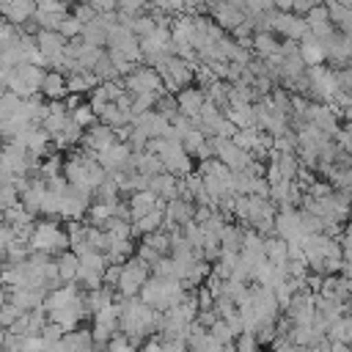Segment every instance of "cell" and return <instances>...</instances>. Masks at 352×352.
Instances as JSON below:
<instances>
[{
    "instance_id": "obj_53",
    "label": "cell",
    "mask_w": 352,
    "mask_h": 352,
    "mask_svg": "<svg viewBox=\"0 0 352 352\" xmlns=\"http://www.w3.org/2000/svg\"><path fill=\"white\" fill-rule=\"evenodd\" d=\"M135 253H138V256H140L143 261H148L151 267H154V264H157V261L162 258V253H160V250H154V248H151L148 242H140V245L135 248Z\"/></svg>"
},
{
    "instance_id": "obj_29",
    "label": "cell",
    "mask_w": 352,
    "mask_h": 352,
    "mask_svg": "<svg viewBox=\"0 0 352 352\" xmlns=\"http://www.w3.org/2000/svg\"><path fill=\"white\" fill-rule=\"evenodd\" d=\"M132 165H135V170H140L143 176H154V173H160V170H165V165H162V160H160V154L157 151H151V148H143V151H135V157H132Z\"/></svg>"
},
{
    "instance_id": "obj_43",
    "label": "cell",
    "mask_w": 352,
    "mask_h": 352,
    "mask_svg": "<svg viewBox=\"0 0 352 352\" xmlns=\"http://www.w3.org/2000/svg\"><path fill=\"white\" fill-rule=\"evenodd\" d=\"M154 110H160L168 121H176L179 116V104H176V96H168V94H160L157 102H154Z\"/></svg>"
},
{
    "instance_id": "obj_36",
    "label": "cell",
    "mask_w": 352,
    "mask_h": 352,
    "mask_svg": "<svg viewBox=\"0 0 352 352\" xmlns=\"http://www.w3.org/2000/svg\"><path fill=\"white\" fill-rule=\"evenodd\" d=\"M55 261H58V275H60V280L63 283H69V280H74L77 278V267H80V256L69 248V250H63V253H58L55 256Z\"/></svg>"
},
{
    "instance_id": "obj_56",
    "label": "cell",
    "mask_w": 352,
    "mask_h": 352,
    "mask_svg": "<svg viewBox=\"0 0 352 352\" xmlns=\"http://www.w3.org/2000/svg\"><path fill=\"white\" fill-rule=\"evenodd\" d=\"M341 239V250H344V258H352V231L344 228V234L338 236Z\"/></svg>"
},
{
    "instance_id": "obj_45",
    "label": "cell",
    "mask_w": 352,
    "mask_h": 352,
    "mask_svg": "<svg viewBox=\"0 0 352 352\" xmlns=\"http://www.w3.org/2000/svg\"><path fill=\"white\" fill-rule=\"evenodd\" d=\"M60 173H63V160L58 154H52L47 162L38 165V176L41 179H52V176H60Z\"/></svg>"
},
{
    "instance_id": "obj_39",
    "label": "cell",
    "mask_w": 352,
    "mask_h": 352,
    "mask_svg": "<svg viewBox=\"0 0 352 352\" xmlns=\"http://www.w3.org/2000/svg\"><path fill=\"white\" fill-rule=\"evenodd\" d=\"M22 99H25V96H19V94H14V91H3V96H0V121L16 116L19 107H22Z\"/></svg>"
},
{
    "instance_id": "obj_1",
    "label": "cell",
    "mask_w": 352,
    "mask_h": 352,
    "mask_svg": "<svg viewBox=\"0 0 352 352\" xmlns=\"http://www.w3.org/2000/svg\"><path fill=\"white\" fill-rule=\"evenodd\" d=\"M63 176L69 179V184H77V187L94 192L104 182L107 170L102 168V162L96 160L94 151H74L69 160H63Z\"/></svg>"
},
{
    "instance_id": "obj_44",
    "label": "cell",
    "mask_w": 352,
    "mask_h": 352,
    "mask_svg": "<svg viewBox=\"0 0 352 352\" xmlns=\"http://www.w3.org/2000/svg\"><path fill=\"white\" fill-rule=\"evenodd\" d=\"M72 113V118L82 126V129H88L91 124H94V118H96V113H94V107H91V102H80L74 110H69Z\"/></svg>"
},
{
    "instance_id": "obj_58",
    "label": "cell",
    "mask_w": 352,
    "mask_h": 352,
    "mask_svg": "<svg viewBox=\"0 0 352 352\" xmlns=\"http://www.w3.org/2000/svg\"><path fill=\"white\" fill-rule=\"evenodd\" d=\"M0 96H3V82H0Z\"/></svg>"
},
{
    "instance_id": "obj_8",
    "label": "cell",
    "mask_w": 352,
    "mask_h": 352,
    "mask_svg": "<svg viewBox=\"0 0 352 352\" xmlns=\"http://www.w3.org/2000/svg\"><path fill=\"white\" fill-rule=\"evenodd\" d=\"M198 170H201L204 184H206V190L212 192L214 201H217L220 195H226V192H234V190H231V173H234V170H231L223 160H217V157L201 160Z\"/></svg>"
},
{
    "instance_id": "obj_12",
    "label": "cell",
    "mask_w": 352,
    "mask_h": 352,
    "mask_svg": "<svg viewBox=\"0 0 352 352\" xmlns=\"http://www.w3.org/2000/svg\"><path fill=\"white\" fill-rule=\"evenodd\" d=\"M275 234L283 236L286 242H302L308 236L305 220H302V209L297 206H283L275 214Z\"/></svg>"
},
{
    "instance_id": "obj_13",
    "label": "cell",
    "mask_w": 352,
    "mask_h": 352,
    "mask_svg": "<svg viewBox=\"0 0 352 352\" xmlns=\"http://www.w3.org/2000/svg\"><path fill=\"white\" fill-rule=\"evenodd\" d=\"M124 85L132 94H165V82L154 66H135L129 74H124Z\"/></svg>"
},
{
    "instance_id": "obj_50",
    "label": "cell",
    "mask_w": 352,
    "mask_h": 352,
    "mask_svg": "<svg viewBox=\"0 0 352 352\" xmlns=\"http://www.w3.org/2000/svg\"><path fill=\"white\" fill-rule=\"evenodd\" d=\"M154 102H157V94H135V99H132V116H140V113L151 110Z\"/></svg>"
},
{
    "instance_id": "obj_27",
    "label": "cell",
    "mask_w": 352,
    "mask_h": 352,
    "mask_svg": "<svg viewBox=\"0 0 352 352\" xmlns=\"http://www.w3.org/2000/svg\"><path fill=\"white\" fill-rule=\"evenodd\" d=\"M44 297H47V289H25V286L22 289H8V300L22 311H30V308L41 305Z\"/></svg>"
},
{
    "instance_id": "obj_4",
    "label": "cell",
    "mask_w": 352,
    "mask_h": 352,
    "mask_svg": "<svg viewBox=\"0 0 352 352\" xmlns=\"http://www.w3.org/2000/svg\"><path fill=\"white\" fill-rule=\"evenodd\" d=\"M30 248L33 250H47L52 256L69 250V231L60 228L55 220H44V223H36L33 226V234H30Z\"/></svg>"
},
{
    "instance_id": "obj_48",
    "label": "cell",
    "mask_w": 352,
    "mask_h": 352,
    "mask_svg": "<svg viewBox=\"0 0 352 352\" xmlns=\"http://www.w3.org/2000/svg\"><path fill=\"white\" fill-rule=\"evenodd\" d=\"M14 204H19V190H16V184H0V214H3L8 206H14Z\"/></svg>"
},
{
    "instance_id": "obj_20",
    "label": "cell",
    "mask_w": 352,
    "mask_h": 352,
    "mask_svg": "<svg viewBox=\"0 0 352 352\" xmlns=\"http://www.w3.org/2000/svg\"><path fill=\"white\" fill-rule=\"evenodd\" d=\"M118 140V132L110 126V124H104V121H94L91 126H88V132H82V148L85 151H102V148H107V146H113Z\"/></svg>"
},
{
    "instance_id": "obj_37",
    "label": "cell",
    "mask_w": 352,
    "mask_h": 352,
    "mask_svg": "<svg viewBox=\"0 0 352 352\" xmlns=\"http://www.w3.org/2000/svg\"><path fill=\"white\" fill-rule=\"evenodd\" d=\"M66 82H69V91L88 94V91H94L99 85V77L94 72H72V74H66Z\"/></svg>"
},
{
    "instance_id": "obj_33",
    "label": "cell",
    "mask_w": 352,
    "mask_h": 352,
    "mask_svg": "<svg viewBox=\"0 0 352 352\" xmlns=\"http://www.w3.org/2000/svg\"><path fill=\"white\" fill-rule=\"evenodd\" d=\"M132 110H124L121 104H116V102H107L104 107H102V113H99V121H104V124H110L113 129H118V126H126V124H132Z\"/></svg>"
},
{
    "instance_id": "obj_31",
    "label": "cell",
    "mask_w": 352,
    "mask_h": 352,
    "mask_svg": "<svg viewBox=\"0 0 352 352\" xmlns=\"http://www.w3.org/2000/svg\"><path fill=\"white\" fill-rule=\"evenodd\" d=\"M300 55H302V60H305L308 66H316V63L324 60V47H322V41H319L311 30L300 38Z\"/></svg>"
},
{
    "instance_id": "obj_15",
    "label": "cell",
    "mask_w": 352,
    "mask_h": 352,
    "mask_svg": "<svg viewBox=\"0 0 352 352\" xmlns=\"http://www.w3.org/2000/svg\"><path fill=\"white\" fill-rule=\"evenodd\" d=\"M107 47H110V50H116V52H121L124 58H129V60L140 63V38L135 36V30H132V28H126V25L116 22V25L110 28V33H107Z\"/></svg>"
},
{
    "instance_id": "obj_6",
    "label": "cell",
    "mask_w": 352,
    "mask_h": 352,
    "mask_svg": "<svg viewBox=\"0 0 352 352\" xmlns=\"http://www.w3.org/2000/svg\"><path fill=\"white\" fill-rule=\"evenodd\" d=\"M148 275H151V264L143 261L138 253L129 256L126 261H121V275H118V283H116L118 294H140Z\"/></svg>"
},
{
    "instance_id": "obj_9",
    "label": "cell",
    "mask_w": 352,
    "mask_h": 352,
    "mask_svg": "<svg viewBox=\"0 0 352 352\" xmlns=\"http://www.w3.org/2000/svg\"><path fill=\"white\" fill-rule=\"evenodd\" d=\"M104 270H107V256L102 250H85L80 253V267H77V283L88 292V289H96L104 283Z\"/></svg>"
},
{
    "instance_id": "obj_46",
    "label": "cell",
    "mask_w": 352,
    "mask_h": 352,
    "mask_svg": "<svg viewBox=\"0 0 352 352\" xmlns=\"http://www.w3.org/2000/svg\"><path fill=\"white\" fill-rule=\"evenodd\" d=\"M214 80H220V77L214 74V69H212V66H209L206 60H201V63L195 66V82H198L201 88H209V85H212Z\"/></svg>"
},
{
    "instance_id": "obj_16",
    "label": "cell",
    "mask_w": 352,
    "mask_h": 352,
    "mask_svg": "<svg viewBox=\"0 0 352 352\" xmlns=\"http://www.w3.org/2000/svg\"><path fill=\"white\" fill-rule=\"evenodd\" d=\"M209 140H212V146H214V157L223 160L231 170H242V168H248V162L253 160V151L236 146L234 138H217V135H212Z\"/></svg>"
},
{
    "instance_id": "obj_23",
    "label": "cell",
    "mask_w": 352,
    "mask_h": 352,
    "mask_svg": "<svg viewBox=\"0 0 352 352\" xmlns=\"http://www.w3.org/2000/svg\"><path fill=\"white\" fill-rule=\"evenodd\" d=\"M179 187H182V176H176V173H170V170H160V173H154V176L148 179V190H151L157 198H162V201L176 198V195H179Z\"/></svg>"
},
{
    "instance_id": "obj_3",
    "label": "cell",
    "mask_w": 352,
    "mask_h": 352,
    "mask_svg": "<svg viewBox=\"0 0 352 352\" xmlns=\"http://www.w3.org/2000/svg\"><path fill=\"white\" fill-rule=\"evenodd\" d=\"M154 69L160 72V77L165 82V91H173V94L195 80V63H190V60H184V58H179L173 52L168 58H162Z\"/></svg>"
},
{
    "instance_id": "obj_30",
    "label": "cell",
    "mask_w": 352,
    "mask_h": 352,
    "mask_svg": "<svg viewBox=\"0 0 352 352\" xmlns=\"http://www.w3.org/2000/svg\"><path fill=\"white\" fill-rule=\"evenodd\" d=\"M324 3H327L333 28L341 30V33H352V6H344L338 0H324Z\"/></svg>"
},
{
    "instance_id": "obj_11",
    "label": "cell",
    "mask_w": 352,
    "mask_h": 352,
    "mask_svg": "<svg viewBox=\"0 0 352 352\" xmlns=\"http://www.w3.org/2000/svg\"><path fill=\"white\" fill-rule=\"evenodd\" d=\"M170 52L173 50H170V30H168V25H157V30L151 36L140 38V60L148 63V66H157Z\"/></svg>"
},
{
    "instance_id": "obj_57",
    "label": "cell",
    "mask_w": 352,
    "mask_h": 352,
    "mask_svg": "<svg viewBox=\"0 0 352 352\" xmlns=\"http://www.w3.org/2000/svg\"><path fill=\"white\" fill-rule=\"evenodd\" d=\"M316 3H319V0H294V3H292V11L305 16V14L311 11V6H316Z\"/></svg>"
},
{
    "instance_id": "obj_18",
    "label": "cell",
    "mask_w": 352,
    "mask_h": 352,
    "mask_svg": "<svg viewBox=\"0 0 352 352\" xmlns=\"http://www.w3.org/2000/svg\"><path fill=\"white\" fill-rule=\"evenodd\" d=\"M132 157H135V151H132V146H129L126 140H116L113 146H107V148L96 151V160L102 162V168H104L107 173L135 168V165H132Z\"/></svg>"
},
{
    "instance_id": "obj_47",
    "label": "cell",
    "mask_w": 352,
    "mask_h": 352,
    "mask_svg": "<svg viewBox=\"0 0 352 352\" xmlns=\"http://www.w3.org/2000/svg\"><path fill=\"white\" fill-rule=\"evenodd\" d=\"M22 314H25L22 308H16L11 300H6V302L0 305V324H3V327H11V324H14V322H16Z\"/></svg>"
},
{
    "instance_id": "obj_51",
    "label": "cell",
    "mask_w": 352,
    "mask_h": 352,
    "mask_svg": "<svg viewBox=\"0 0 352 352\" xmlns=\"http://www.w3.org/2000/svg\"><path fill=\"white\" fill-rule=\"evenodd\" d=\"M234 346H236L239 352H253V349H258L261 344H258V338H256V333H248V330H242V333L236 336V341H234Z\"/></svg>"
},
{
    "instance_id": "obj_40",
    "label": "cell",
    "mask_w": 352,
    "mask_h": 352,
    "mask_svg": "<svg viewBox=\"0 0 352 352\" xmlns=\"http://www.w3.org/2000/svg\"><path fill=\"white\" fill-rule=\"evenodd\" d=\"M157 25H160L157 14H138L135 22H132V30H135L138 38H143V36H151L157 30Z\"/></svg>"
},
{
    "instance_id": "obj_26",
    "label": "cell",
    "mask_w": 352,
    "mask_h": 352,
    "mask_svg": "<svg viewBox=\"0 0 352 352\" xmlns=\"http://www.w3.org/2000/svg\"><path fill=\"white\" fill-rule=\"evenodd\" d=\"M223 113L228 116V121H231L236 129H242V126H256V107H253V102H234V104H228Z\"/></svg>"
},
{
    "instance_id": "obj_55",
    "label": "cell",
    "mask_w": 352,
    "mask_h": 352,
    "mask_svg": "<svg viewBox=\"0 0 352 352\" xmlns=\"http://www.w3.org/2000/svg\"><path fill=\"white\" fill-rule=\"evenodd\" d=\"M146 6H148V0H118V8L132 11V14H140Z\"/></svg>"
},
{
    "instance_id": "obj_42",
    "label": "cell",
    "mask_w": 352,
    "mask_h": 352,
    "mask_svg": "<svg viewBox=\"0 0 352 352\" xmlns=\"http://www.w3.org/2000/svg\"><path fill=\"white\" fill-rule=\"evenodd\" d=\"M94 74L99 77V82H102V80H116V77H121V74H118V69H116V63H113V58H110L107 52H104V55L96 60Z\"/></svg>"
},
{
    "instance_id": "obj_28",
    "label": "cell",
    "mask_w": 352,
    "mask_h": 352,
    "mask_svg": "<svg viewBox=\"0 0 352 352\" xmlns=\"http://www.w3.org/2000/svg\"><path fill=\"white\" fill-rule=\"evenodd\" d=\"M160 204H162V198H157L148 187H146V190H135V192H129L132 220H135V217H140V214H146V212H151V209H157Z\"/></svg>"
},
{
    "instance_id": "obj_32",
    "label": "cell",
    "mask_w": 352,
    "mask_h": 352,
    "mask_svg": "<svg viewBox=\"0 0 352 352\" xmlns=\"http://www.w3.org/2000/svg\"><path fill=\"white\" fill-rule=\"evenodd\" d=\"M253 52L261 55V58H270V55L280 52L278 33H272V30H256L253 33Z\"/></svg>"
},
{
    "instance_id": "obj_21",
    "label": "cell",
    "mask_w": 352,
    "mask_h": 352,
    "mask_svg": "<svg viewBox=\"0 0 352 352\" xmlns=\"http://www.w3.org/2000/svg\"><path fill=\"white\" fill-rule=\"evenodd\" d=\"M206 102V91L201 85H184L176 91V104H179V113L190 116V118H198L201 107Z\"/></svg>"
},
{
    "instance_id": "obj_2",
    "label": "cell",
    "mask_w": 352,
    "mask_h": 352,
    "mask_svg": "<svg viewBox=\"0 0 352 352\" xmlns=\"http://www.w3.org/2000/svg\"><path fill=\"white\" fill-rule=\"evenodd\" d=\"M187 294V286L176 278H162V275H148V280L140 289V300L157 311H168L170 305H176L182 297Z\"/></svg>"
},
{
    "instance_id": "obj_22",
    "label": "cell",
    "mask_w": 352,
    "mask_h": 352,
    "mask_svg": "<svg viewBox=\"0 0 352 352\" xmlns=\"http://www.w3.org/2000/svg\"><path fill=\"white\" fill-rule=\"evenodd\" d=\"M132 126H138V129H143L148 138H162L165 132H168V126H170V121L160 113V110H146V113H140V116H135L132 118Z\"/></svg>"
},
{
    "instance_id": "obj_25",
    "label": "cell",
    "mask_w": 352,
    "mask_h": 352,
    "mask_svg": "<svg viewBox=\"0 0 352 352\" xmlns=\"http://www.w3.org/2000/svg\"><path fill=\"white\" fill-rule=\"evenodd\" d=\"M91 346H96V341H94V333L91 330H66L63 336H60V341L55 344V349H74V352H85V349H91Z\"/></svg>"
},
{
    "instance_id": "obj_17",
    "label": "cell",
    "mask_w": 352,
    "mask_h": 352,
    "mask_svg": "<svg viewBox=\"0 0 352 352\" xmlns=\"http://www.w3.org/2000/svg\"><path fill=\"white\" fill-rule=\"evenodd\" d=\"M270 30L278 33V36H283V38L300 41L311 28H308V19H305L302 14H294V11H278V8H275Z\"/></svg>"
},
{
    "instance_id": "obj_5",
    "label": "cell",
    "mask_w": 352,
    "mask_h": 352,
    "mask_svg": "<svg viewBox=\"0 0 352 352\" xmlns=\"http://www.w3.org/2000/svg\"><path fill=\"white\" fill-rule=\"evenodd\" d=\"M41 80H44V66L19 63V66H11L6 77V88L19 96H33V94H41Z\"/></svg>"
},
{
    "instance_id": "obj_52",
    "label": "cell",
    "mask_w": 352,
    "mask_h": 352,
    "mask_svg": "<svg viewBox=\"0 0 352 352\" xmlns=\"http://www.w3.org/2000/svg\"><path fill=\"white\" fill-rule=\"evenodd\" d=\"M72 14H74V16H77V19L82 22V25H88V22H91V19H94V16L99 14V11L94 8V3H91V0H80V6H77V8L72 11Z\"/></svg>"
},
{
    "instance_id": "obj_14",
    "label": "cell",
    "mask_w": 352,
    "mask_h": 352,
    "mask_svg": "<svg viewBox=\"0 0 352 352\" xmlns=\"http://www.w3.org/2000/svg\"><path fill=\"white\" fill-rule=\"evenodd\" d=\"M91 195H94L91 190H82V187H77V184H69V187L60 192V209H58V217L77 220V217L88 214V206L94 204Z\"/></svg>"
},
{
    "instance_id": "obj_7",
    "label": "cell",
    "mask_w": 352,
    "mask_h": 352,
    "mask_svg": "<svg viewBox=\"0 0 352 352\" xmlns=\"http://www.w3.org/2000/svg\"><path fill=\"white\" fill-rule=\"evenodd\" d=\"M308 96H314L316 102H333L336 94L341 91V82H338V72L336 69H327L322 63L316 66H308Z\"/></svg>"
},
{
    "instance_id": "obj_38",
    "label": "cell",
    "mask_w": 352,
    "mask_h": 352,
    "mask_svg": "<svg viewBox=\"0 0 352 352\" xmlns=\"http://www.w3.org/2000/svg\"><path fill=\"white\" fill-rule=\"evenodd\" d=\"M242 234H245L242 226L226 223V226H223V234H220V248H223V250H242Z\"/></svg>"
},
{
    "instance_id": "obj_54",
    "label": "cell",
    "mask_w": 352,
    "mask_h": 352,
    "mask_svg": "<svg viewBox=\"0 0 352 352\" xmlns=\"http://www.w3.org/2000/svg\"><path fill=\"white\" fill-rule=\"evenodd\" d=\"M195 294H198V311H201V308H212V305H214V294H212L206 286H204V289H195Z\"/></svg>"
},
{
    "instance_id": "obj_10",
    "label": "cell",
    "mask_w": 352,
    "mask_h": 352,
    "mask_svg": "<svg viewBox=\"0 0 352 352\" xmlns=\"http://www.w3.org/2000/svg\"><path fill=\"white\" fill-rule=\"evenodd\" d=\"M36 41H38V50L44 55V66L50 69H60L63 66V58H66V44L69 38L60 33V30H47L41 28L36 33Z\"/></svg>"
},
{
    "instance_id": "obj_24",
    "label": "cell",
    "mask_w": 352,
    "mask_h": 352,
    "mask_svg": "<svg viewBox=\"0 0 352 352\" xmlns=\"http://www.w3.org/2000/svg\"><path fill=\"white\" fill-rule=\"evenodd\" d=\"M69 94V82H66V74L60 69H50L44 72V80H41V96L44 99H66Z\"/></svg>"
},
{
    "instance_id": "obj_41",
    "label": "cell",
    "mask_w": 352,
    "mask_h": 352,
    "mask_svg": "<svg viewBox=\"0 0 352 352\" xmlns=\"http://www.w3.org/2000/svg\"><path fill=\"white\" fill-rule=\"evenodd\" d=\"M143 242H148L154 250H160L162 256L170 253V231L168 228H157L151 234H143Z\"/></svg>"
},
{
    "instance_id": "obj_49",
    "label": "cell",
    "mask_w": 352,
    "mask_h": 352,
    "mask_svg": "<svg viewBox=\"0 0 352 352\" xmlns=\"http://www.w3.org/2000/svg\"><path fill=\"white\" fill-rule=\"evenodd\" d=\"M66 38H74V36H80L82 33V22L74 16V14H66L63 19H60V28H58Z\"/></svg>"
},
{
    "instance_id": "obj_34",
    "label": "cell",
    "mask_w": 352,
    "mask_h": 352,
    "mask_svg": "<svg viewBox=\"0 0 352 352\" xmlns=\"http://www.w3.org/2000/svg\"><path fill=\"white\" fill-rule=\"evenodd\" d=\"M264 256L272 261V264H286L289 261V242L283 236H264Z\"/></svg>"
},
{
    "instance_id": "obj_35",
    "label": "cell",
    "mask_w": 352,
    "mask_h": 352,
    "mask_svg": "<svg viewBox=\"0 0 352 352\" xmlns=\"http://www.w3.org/2000/svg\"><path fill=\"white\" fill-rule=\"evenodd\" d=\"M107 261H126L129 256H135V242L132 236H110V248H107Z\"/></svg>"
},
{
    "instance_id": "obj_19",
    "label": "cell",
    "mask_w": 352,
    "mask_h": 352,
    "mask_svg": "<svg viewBox=\"0 0 352 352\" xmlns=\"http://www.w3.org/2000/svg\"><path fill=\"white\" fill-rule=\"evenodd\" d=\"M190 220H195V201L182 198V195L165 201V223H162V228L173 231V228H182Z\"/></svg>"
}]
</instances>
